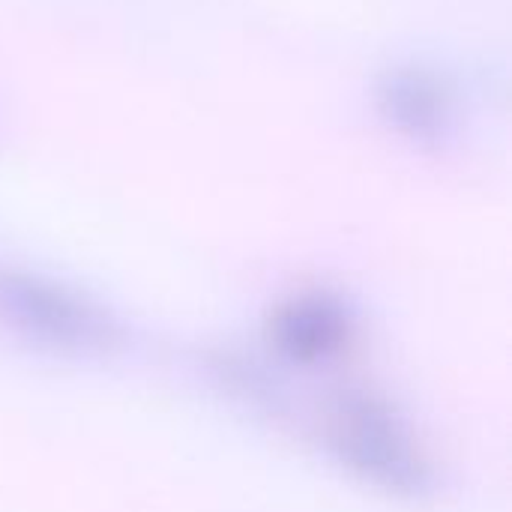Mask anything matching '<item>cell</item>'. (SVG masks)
Segmentation results:
<instances>
[{
	"instance_id": "7a4b0ae2",
	"label": "cell",
	"mask_w": 512,
	"mask_h": 512,
	"mask_svg": "<svg viewBox=\"0 0 512 512\" xmlns=\"http://www.w3.org/2000/svg\"><path fill=\"white\" fill-rule=\"evenodd\" d=\"M0 318L27 339L72 354H99L117 336L96 303L36 273H0Z\"/></svg>"
},
{
	"instance_id": "277c9868",
	"label": "cell",
	"mask_w": 512,
	"mask_h": 512,
	"mask_svg": "<svg viewBox=\"0 0 512 512\" xmlns=\"http://www.w3.org/2000/svg\"><path fill=\"white\" fill-rule=\"evenodd\" d=\"M357 321L351 306L330 291H303L276 306L267 321L270 345L297 366H318L348 351Z\"/></svg>"
},
{
	"instance_id": "3957f363",
	"label": "cell",
	"mask_w": 512,
	"mask_h": 512,
	"mask_svg": "<svg viewBox=\"0 0 512 512\" xmlns=\"http://www.w3.org/2000/svg\"><path fill=\"white\" fill-rule=\"evenodd\" d=\"M378 114L414 144H441L459 126V90L453 78L426 63H399L378 78Z\"/></svg>"
},
{
	"instance_id": "6da1fadb",
	"label": "cell",
	"mask_w": 512,
	"mask_h": 512,
	"mask_svg": "<svg viewBox=\"0 0 512 512\" xmlns=\"http://www.w3.org/2000/svg\"><path fill=\"white\" fill-rule=\"evenodd\" d=\"M321 438L348 474L390 498L417 501L435 492L432 459L399 408L381 393H342L321 420Z\"/></svg>"
}]
</instances>
